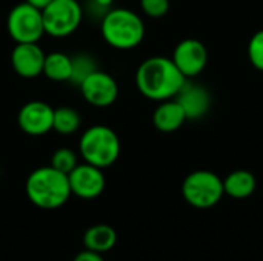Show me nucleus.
<instances>
[{
	"label": "nucleus",
	"mask_w": 263,
	"mask_h": 261,
	"mask_svg": "<svg viewBox=\"0 0 263 261\" xmlns=\"http://www.w3.org/2000/svg\"><path fill=\"white\" fill-rule=\"evenodd\" d=\"M185 75L168 57H149L136 71V86L139 92L156 102L174 98L183 88Z\"/></svg>",
	"instance_id": "1"
},
{
	"label": "nucleus",
	"mask_w": 263,
	"mask_h": 261,
	"mask_svg": "<svg viewBox=\"0 0 263 261\" xmlns=\"http://www.w3.org/2000/svg\"><path fill=\"white\" fill-rule=\"evenodd\" d=\"M25 191L34 206L46 211L62 208L72 195L68 175L51 165L34 169L26 178Z\"/></svg>",
	"instance_id": "2"
},
{
	"label": "nucleus",
	"mask_w": 263,
	"mask_h": 261,
	"mask_svg": "<svg viewBox=\"0 0 263 261\" xmlns=\"http://www.w3.org/2000/svg\"><path fill=\"white\" fill-rule=\"evenodd\" d=\"M103 40L116 49H133L145 38V23L139 14L126 8H111L100 22Z\"/></svg>",
	"instance_id": "3"
},
{
	"label": "nucleus",
	"mask_w": 263,
	"mask_h": 261,
	"mask_svg": "<svg viewBox=\"0 0 263 261\" xmlns=\"http://www.w3.org/2000/svg\"><path fill=\"white\" fill-rule=\"evenodd\" d=\"M79 152L85 163L105 169L117 162L120 155V138L109 126L92 125L82 134Z\"/></svg>",
	"instance_id": "4"
},
{
	"label": "nucleus",
	"mask_w": 263,
	"mask_h": 261,
	"mask_svg": "<svg viewBox=\"0 0 263 261\" xmlns=\"http://www.w3.org/2000/svg\"><path fill=\"white\" fill-rule=\"evenodd\" d=\"M223 180L211 171H194L182 183V195L197 209L214 208L223 197Z\"/></svg>",
	"instance_id": "5"
},
{
	"label": "nucleus",
	"mask_w": 263,
	"mask_h": 261,
	"mask_svg": "<svg viewBox=\"0 0 263 261\" xmlns=\"http://www.w3.org/2000/svg\"><path fill=\"white\" fill-rule=\"evenodd\" d=\"M45 34L51 37H68L82 23L83 8L77 0H52L42 9Z\"/></svg>",
	"instance_id": "6"
},
{
	"label": "nucleus",
	"mask_w": 263,
	"mask_h": 261,
	"mask_svg": "<svg viewBox=\"0 0 263 261\" xmlns=\"http://www.w3.org/2000/svg\"><path fill=\"white\" fill-rule=\"evenodd\" d=\"M6 29L15 43H39L45 35L42 9L26 2L15 5L8 14Z\"/></svg>",
	"instance_id": "7"
},
{
	"label": "nucleus",
	"mask_w": 263,
	"mask_h": 261,
	"mask_svg": "<svg viewBox=\"0 0 263 261\" xmlns=\"http://www.w3.org/2000/svg\"><path fill=\"white\" fill-rule=\"evenodd\" d=\"M79 89L83 98L96 108H108L119 97V85L116 78L100 69L86 77L79 85Z\"/></svg>",
	"instance_id": "8"
},
{
	"label": "nucleus",
	"mask_w": 263,
	"mask_h": 261,
	"mask_svg": "<svg viewBox=\"0 0 263 261\" xmlns=\"http://www.w3.org/2000/svg\"><path fill=\"white\" fill-rule=\"evenodd\" d=\"M69 188L71 194L82 200H92L102 195L106 186L103 171L89 163H79L69 174Z\"/></svg>",
	"instance_id": "9"
},
{
	"label": "nucleus",
	"mask_w": 263,
	"mask_h": 261,
	"mask_svg": "<svg viewBox=\"0 0 263 261\" xmlns=\"http://www.w3.org/2000/svg\"><path fill=\"white\" fill-rule=\"evenodd\" d=\"M54 108L43 100H31L25 103L17 115L18 128L32 137H40L52 131Z\"/></svg>",
	"instance_id": "10"
},
{
	"label": "nucleus",
	"mask_w": 263,
	"mask_h": 261,
	"mask_svg": "<svg viewBox=\"0 0 263 261\" xmlns=\"http://www.w3.org/2000/svg\"><path fill=\"white\" fill-rule=\"evenodd\" d=\"M171 58L185 78H193L206 68L208 51L200 40L185 38L174 48Z\"/></svg>",
	"instance_id": "11"
},
{
	"label": "nucleus",
	"mask_w": 263,
	"mask_h": 261,
	"mask_svg": "<svg viewBox=\"0 0 263 261\" xmlns=\"http://www.w3.org/2000/svg\"><path fill=\"white\" fill-rule=\"evenodd\" d=\"M45 55L39 43H15L11 52L12 69L23 78H35L43 72Z\"/></svg>",
	"instance_id": "12"
},
{
	"label": "nucleus",
	"mask_w": 263,
	"mask_h": 261,
	"mask_svg": "<svg viewBox=\"0 0 263 261\" xmlns=\"http://www.w3.org/2000/svg\"><path fill=\"white\" fill-rule=\"evenodd\" d=\"M174 98L183 108L188 120L202 118L208 112V109L211 106L210 92L203 86H199V85H194V83H188V80L185 82L183 88L179 91V94Z\"/></svg>",
	"instance_id": "13"
},
{
	"label": "nucleus",
	"mask_w": 263,
	"mask_h": 261,
	"mask_svg": "<svg viewBox=\"0 0 263 261\" xmlns=\"http://www.w3.org/2000/svg\"><path fill=\"white\" fill-rule=\"evenodd\" d=\"M186 114L176 98L163 100L153 114V125L160 132H174L186 122Z\"/></svg>",
	"instance_id": "14"
},
{
	"label": "nucleus",
	"mask_w": 263,
	"mask_h": 261,
	"mask_svg": "<svg viewBox=\"0 0 263 261\" xmlns=\"http://www.w3.org/2000/svg\"><path fill=\"white\" fill-rule=\"evenodd\" d=\"M117 243V234L109 225H94L83 234V246L88 251L105 254Z\"/></svg>",
	"instance_id": "15"
},
{
	"label": "nucleus",
	"mask_w": 263,
	"mask_h": 261,
	"mask_svg": "<svg viewBox=\"0 0 263 261\" xmlns=\"http://www.w3.org/2000/svg\"><path fill=\"white\" fill-rule=\"evenodd\" d=\"M256 188H257V180L254 174L245 169L234 171L223 180L225 194L236 200H243L251 197Z\"/></svg>",
	"instance_id": "16"
},
{
	"label": "nucleus",
	"mask_w": 263,
	"mask_h": 261,
	"mask_svg": "<svg viewBox=\"0 0 263 261\" xmlns=\"http://www.w3.org/2000/svg\"><path fill=\"white\" fill-rule=\"evenodd\" d=\"M72 72V60L68 54L51 52L45 55L43 75L52 82H69Z\"/></svg>",
	"instance_id": "17"
},
{
	"label": "nucleus",
	"mask_w": 263,
	"mask_h": 261,
	"mask_svg": "<svg viewBox=\"0 0 263 261\" xmlns=\"http://www.w3.org/2000/svg\"><path fill=\"white\" fill-rule=\"evenodd\" d=\"M82 125L80 114L69 106H62L54 109V118H52V131L62 134V135H71L79 131Z\"/></svg>",
	"instance_id": "18"
},
{
	"label": "nucleus",
	"mask_w": 263,
	"mask_h": 261,
	"mask_svg": "<svg viewBox=\"0 0 263 261\" xmlns=\"http://www.w3.org/2000/svg\"><path fill=\"white\" fill-rule=\"evenodd\" d=\"M72 60V72H71V83L74 85H80L86 77H89L92 72H96L99 69L96 58L88 54V52H80L71 57Z\"/></svg>",
	"instance_id": "19"
},
{
	"label": "nucleus",
	"mask_w": 263,
	"mask_h": 261,
	"mask_svg": "<svg viewBox=\"0 0 263 261\" xmlns=\"http://www.w3.org/2000/svg\"><path fill=\"white\" fill-rule=\"evenodd\" d=\"M79 165L77 154L71 148H59L51 157V166L63 174H69Z\"/></svg>",
	"instance_id": "20"
},
{
	"label": "nucleus",
	"mask_w": 263,
	"mask_h": 261,
	"mask_svg": "<svg viewBox=\"0 0 263 261\" xmlns=\"http://www.w3.org/2000/svg\"><path fill=\"white\" fill-rule=\"evenodd\" d=\"M248 57L251 65L263 72V29L257 31L248 43Z\"/></svg>",
	"instance_id": "21"
},
{
	"label": "nucleus",
	"mask_w": 263,
	"mask_h": 261,
	"mask_svg": "<svg viewBox=\"0 0 263 261\" xmlns=\"http://www.w3.org/2000/svg\"><path fill=\"white\" fill-rule=\"evenodd\" d=\"M142 11L151 18L165 17L170 11V0H140Z\"/></svg>",
	"instance_id": "22"
},
{
	"label": "nucleus",
	"mask_w": 263,
	"mask_h": 261,
	"mask_svg": "<svg viewBox=\"0 0 263 261\" xmlns=\"http://www.w3.org/2000/svg\"><path fill=\"white\" fill-rule=\"evenodd\" d=\"M112 3L114 0H91V12H100V17H103L112 8Z\"/></svg>",
	"instance_id": "23"
},
{
	"label": "nucleus",
	"mask_w": 263,
	"mask_h": 261,
	"mask_svg": "<svg viewBox=\"0 0 263 261\" xmlns=\"http://www.w3.org/2000/svg\"><path fill=\"white\" fill-rule=\"evenodd\" d=\"M72 261H105V260H103L102 254H97V252H92V251L85 249V251L79 252V254L74 257V260Z\"/></svg>",
	"instance_id": "24"
},
{
	"label": "nucleus",
	"mask_w": 263,
	"mask_h": 261,
	"mask_svg": "<svg viewBox=\"0 0 263 261\" xmlns=\"http://www.w3.org/2000/svg\"><path fill=\"white\" fill-rule=\"evenodd\" d=\"M25 2L29 3V5H32V6H35V8H39V9H43V8L48 6L49 2H52V0H25Z\"/></svg>",
	"instance_id": "25"
}]
</instances>
